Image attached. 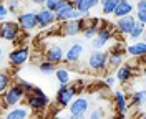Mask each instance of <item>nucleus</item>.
<instances>
[{"mask_svg": "<svg viewBox=\"0 0 146 119\" xmlns=\"http://www.w3.org/2000/svg\"><path fill=\"white\" fill-rule=\"evenodd\" d=\"M27 98V91L25 88L20 84V81L12 83L9 89L5 93H2V109L7 111L10 108H15L17 104H20L22 101Z\"/></svg>", "mask_w": 146, "mask_h": 119, "instance_id": "obj_1", "label": "nucleus"}, {"mask_svg": "<svg viewBox=\"0 0 146 119\" xmlns=\"http://www.w3.org/2000/svg\"><path fill=\"white\" fill-rule=\"evenodd\" d=\"M78 94V88L72 86V84H60L56 96H55V103L58 108H68L73 103V99Z\"/></svg>", "mask_w": 146, "mask_h": 119, "instance_id": "obj_2", "label": "nucleus"}, {"mask_svg": "<svg viewBox=\"0 0 146 119\" xmlns=\"http://www.w3.org/2000/svg\"><path fill=\"white\" fill-rule=\"evenodd\" d=\"M55 13H56V22H60V23L68 22V20L82 18V17H83L82 12L75 9V3H73V0H63V3L58 7V10H56Z\"/></svg>", "mask_w": 146, "mask_h": 119, "instance_id": "obj_3", "label": "nucleus"}, {"mask_svg": "<svg viewBox=\"0 0 146 119\" xmlns=\"http://www.w3.org/2000/svg\"><path fill=\"white\" fill-rule=\"evenodd\" d=\"M25 99H27V106L32 111H43V109H46L48 104H50L48 96H46L45 93H43V89H40V88H36L33 93H28Z\"/></svg>", "mask_w": 146, "mask_h": 119, "instance_id": "obj_4", "label": "nucleus"}, {"mask_svg": "<svg viewBox=\"0 0 146 119\" xmlns=\"http://www.w3.org/2000/svg\"><path fill=\"white\" fill-rule=\"evenodd\" d=\"M86 27H88L86 17H82V18H76V20H68V22H63L60 33L63 37H76V35L83 33L86 30Z\"/></svg>", "mask_w": 146, "mask_h": 119, "instance_id": "obj_5", "label": "nucleus"}, {"mask_svg": "<svg viewBox=\"0 0 146 119\" xmlns=\"http://www.w3.org/2000/svg\"><path fill=\"white\" fill-rule=\"evenodd\" d=\"M108 58H110V53L103 51V50H95L88 56V68L95 73H101L108 66Z\"/></svg>", "mask_w": 146, "mask_h": 119, "instance_id": "obj_6", "label": "nucleus"}, {"mask_svg": "<svg viewBox=\"0 0 146 119\" xmlns=\"http://www.w3.org/2000/svg\"><path fill=\"white\" fill-rule=\"evenodd\" d=\"M22 27L18 22H3L2 28H0V35L3 40L12 41V43H18V40L22 37Z\"/></svg>", "mask_w": 146, "mask_h": 119, "instance_id": "obj_7", "label": "nucleus"}, {"mask_svg": "<svg viewBox=\"0 0 146 119\" xmlns=\"http://www.w3.org/2000/svg\"><path fill=\"white\" fill-rule=\"evenodd\" d=\"M113 37H115L113 28H110L108 23H101L100 32H98V35H96V37L93 38L91 45H93V48H95V50H103V48L108 45L111 40H113Z\"/></svg>", "mask_w": 146, "mask_h": 119, "instance_id": "obj_8", "label": "nucleus"}, {"mask_svg": "<svg viewBox=\"0 0 146 119\" xmlns=\"http://www.w3.org/2000/svg\"><path fill=\"white\" fill-rule=\"evenodd\" d=\"M30 60V50L28 46H17L9 53V61L13 66H22Z\"/></svg>", "mask_w": 146, "mask_h": 119, "instance_id": "obj_9", "label": "nucleus"}, {"mask_svg": "<svg viewBox=\"0 0 146 119\" xmlns=\"http://www.w3.org/2000/svg\"><path fill=\"white\" fill-rule=\"evenodd\" d=\"M18 23L23 32H32L38 27V20H36V12H22L18 15Z\"/></svg>", "mask_w": 146, "mask_h": 119, "instance_id": "obj_10", "label": "nucleus"}, {"mask_svg": "<svg viewBox=\"0 0 146 119\" xmlns=\"http://www.w3.org/2000/svg\"><path fill=\"white\" fill-rule=\"evenodd\" d=\"M136 17L135 15H126V17H121V18H116V23H115V30L119 32L121 35H129V32L133 30V27L136 25Z\"/></svg>", "mask_w": 146, "mask_h": 119, "instance_id": "obj_11", "label": "nucleus"}, {"mask_svg": "<svg viewBox=\"0 0 146 119\" xmlns=\"http://www.w3.org/2000/svg\"><path fill=\"white\" fill-rule=\"evenodd\" d=\"M36 20H38V28H48L56 22V13L43 7L36 12Z\"/></svg>", "mask_w": 146, "mask_h": 119, "instance_id": "obj_12", "label": "nucleus"}, {"mask_svg": "<svg viewBox=\"0 0 146 119\" xmlns=\"http://www.w3.org/2000/svg\"><path fill=\"white\" fill-rule=\"evenodd\" d=\"M68 109H70V114H80V116H85L88 109H90V103L86 98H83V96H76L73 103L68 106Z\"/></svg>", "mask_w": 146, "mask_h": 119, "instance_id": "obj_13", "label": "nucleus"}, {"mask_svg": "<svg viewBox=\"0 0 146 119\" xmlns=\"http://www.w3.org/2000/svg\"><path fill=\"white\" fill-rule=\"evenodd\" d=\"M45 60H48V61H52V63H55V64L62 63V61L65 60L63 48H62L60 45L48 46V48H46V51H45Z\"/></svg>", "mask_w": 146, "mask_h": 119, "instance_id": "obj_14", "label": "nucleus"}, {"mask_svg": "<svg viewBox=\"0 0 146 119\" xmlns=\"http://www.w3.org/2000/svg\"><path fill=\"white\" fill-rule=\"evenodd\" d=\"M83 51H85V48H83L82 43H73L66 50V53H65V61L66 63H76V61H80L83 56Z\"/></svg>", "mask_w": 146, "mask_h": 119, "instance_id": "obj_15", "label": "nucleus"}, {"mask_svg": "<svg viewBox=\"0 0 146 119\" xmlns=\"http://www.w3.org/2000/svg\"><path fill=\"white\" fill-rule=\"evenodd\" d=\"M113 98H115V106H116V111H118L119 118H123L128 112V99L125 96V93L118 89V91L113 93Z\"/></svg>", "mask_w": 146, "mask_h": 119, "instance_id": "obj_16", "label": "nucleus"}, {"mask_svg": "<svg viewBox=\"0 0 146 119\" xmlns=\"http://www.w3.org/2000/svg\"><path fill=\"white\" fill-rule=\"evenodd\" d=\"M133 10H135V5L128 0H123L121 3H118V7L115 9L113 15L116 18H121V17H126V15H133Z\"/></svg>", "mask_w": 146, "mask_h": 119, "instance_id": "obj_17", "label": "nucleus"}, {"mask_svg": "<svg viewBox=\"0 0 146 119\" xmlns=\"http://www.w3.org/2000/svg\"><path fill=\"white\" fill-rule=\"evenodd\" d=\"M133 74H135V71H133V66L131 64H121L118 70H116V80L119 83H128L133 78Z\"/></svg>", "mask_w": 146, "mask_h": 119, "instance_id": "obj_18", "label": "nucleus"}, {"mask_svg": "<svg viewBox=\"0 0 146 119\" xmlns=\"http://www.w3.org/2000/svg\"><path fill=\"white\" fill-rule=\"evenodd\" d=\"M126 53L129 56H135V58L146 56V41H136V43L129 45L126 48Z\"/></svg>", "mask_w": 146, "mask_h": 119, "instance_id": "obj_19", "label": "nucleus"}, {"mask_svg": "<svg viewBox=\"0 0 146 119\" xmlns=\"http://www.w3.org/2000/svg\"><path fill=\"white\" fill-rule=\"evenodd\" d=\"M100 27H101V22L98 18H93L88 23V27H86V30L83 32V37L86 38V40H93V38L98 35V32H100Z\"/></svg>", "mask_w": 146, "mask_h": 119, "instance_id": "obj_20", "label": "nucleus"}, {"mask_svg": "<svg viewBox=\"0 0 146 119\" xmlns=\"http://www.w3.org/2000/svg\"><path fill=\"white\" fill-rule=\"evenodd\" d=\"M28 109L30 108H13V109H10L5 112V116L3 119H28Z\"/></svg>", "mask_w": 146, "mask_h": 119, "instance_id": "obj_21", "label": "nucleus"}, {"mask_svg": "<svg viewBox=\"0 0 146 119\" xmlns=\"http://www.w3.org/2000/svg\"><path fill=\"white\" fill-rule=\"evenodd\" d=\"M123 0H101L100 5L103 10V15H113L115 9L118 7V3H121Z\"/></svg>", "mask_w": 146, "mask_h": 119, "instance_id": "obj_22", "label": "nucleus"}, {"mask_svg": "<svg viewBox=\"0 0 146 119\" xmlns=\"http://www.w3.org/2000/svg\"><path fill=\"white\" fill-rule=\"evenodd\" d=\"M121 64H123V53L121 51H111L108 58V66L113 70H118Z\"/></svg>", "mask_w": 146, "mask_h": 119, "instance_id": "obj_23", "label": "nucleus"}, {"mask_svg": "<svg viewBox=\"0 0 146 119\" xmlns=\"http://www.w3.org/2000/svg\"><path fill=\"white\" fill-rule=\"evenodd\" d=\"M131 104L136 106V108L146 104V89H139V91L133 93V96H131Z\"/></svg>", "mask_w": 146, "mask_h": 119, "instance_id": "obj_24", "label": "nucleus"}, {"mask_svg": "<svg viewBox=\"0 0 146 119\" xmlns=\"http://www.w3.org/2000/svg\"><path fill=\"white\" fill-rule=\"evenodd\" d=\"M55 76H56V81L60 83V84H70V71L68 70H65V68H58L56 71H55Z\"/></svg>", "mask_w": 146, "mask_h": 119, "instance_id": "obj_25", "label": "nucleus"}, {"mask_svg": "<svg viewBox=\"0 0 146 119\" xmlns=\"http://www.w3.org/2000/svg\"><path fill=\"white\" fill-rule=\"evenodd\" d=\"M12 83H13L12 76H10L7 71H2V74H0V93L7 91L10 86H12Z\"/></svg>", "mask_w": 146, "mask_h": 119, "instance_id": "obj_26", "label": "nucleus"}, {"mask_svg": "<svg viewBox=\"0 0 146 119\" xmlns=\"http://www.w3.org/2000/svg\"><path fill=\"white\" fill-rule=\"evenodd\" d=\"M145 30H146V25L136 22V25L133 27V30L129 32V35H128V37L131 38V40H138V38H141L143 35H145Z\"/></svg>", "mask_w": 146, "mask_h": 119, "instance_id": "obj_27", "label": "nucleus"}, {"mask_svg": "<svg viewBox=\"0 0 146 119\" xmlns=\"http://www.w3.org/2000/svg\"><path fill=\"white\" fill-rule=\"evenodd\" d=\"M38 70H40V73H43V74H52V73H55L58 68H56V64L55 63L45 60V61H42V63L38 64Z\"/></svg>", "mask_w": 146, "mask_h": 119, "instance_id": "obj_28", "label": "nucleus"}, {"mask_svg": "<svg viewBox=\"0 0 146 119\" xmlns=\"http://www.w3.org/2000/svg\"><path fill=\"white\" fill-rule=\"evenodd\" d=\"M63 3V0H46L45 2V9H48V10H52V12H56L58 10V7Z\"/></svg>", "mask_w": 146, "mask_h": 119, "instance_id": "obj_29", "label": "nucleus"}, {"mask_svg": "<svg viewBox=\"0 0 146 119\" xmlns=\"http://www.w3.org/2000/svg\"><path fill=\"white\" fill-rule=\"evenodd\" d=\"M73 3H75V9L80 10L83 13V17H88V13H90V10L85 7V0H73Z\"/></svg>", "mask_w": 146, "mask_h": 119, "instance_id": "obj_30", "label": "nucleus"}, {"mask_svg": "<svg viewBox=\"0 0 146 119\" xmlns=\"http://www.w3.org/2000/svg\"><path fill=\"white\" fill-rule=\"evenodd\" d=\"M20 84H22V86L25 88L27 94H28V93H33V91L36 89V86H35V84H32L30 81H25V80H20Z\"/></svg>", "mask_w": 146, "mask_h": 119, "instance_id": "obj_31", "label": "nucleus"}, {"mask_svg": "<svg viewBox=\"0 0 146 119\" xmlns=\"http://www.w3.org/2000/svg\"><path fill=\"white\" fill-rule=\"evenodd\" d=\"M10 13V9H9V5H7V3H2V5H0V18L3 20V22H7V15H9Z\"/></svg>", "mask_w": 146, "mask_h": 119, "instance_id": "obj_32", "label": "nucleus"}, {"mask_svg": "<svg viewBox=\"0 0 146 119\" xmlns=\"http://www.w3.org/2000/svg\"><path fill=\"white\" fill-rule=\"evenodd\" d=\"M7 2H9L7 5H9L10 12H12V13H15V12L18 10V7H20V2H22V0H7Z\"/></svg>", "mask_w": 146, "mask_h": 119, "instance_id": "obj_33", "label": "nucleus"}, {"mask_svg": "<svg viewBox=\"0 0 146 119\" xmlns=\"http://www.w3.org/2000/svg\"><path fill=\"white\" fill-rule=\"evenodd\" d=\"M103 118V111L100 108H96V109H91V112L88 114V119H101Z\"/></svg>", "mask_w": 146, "mask_h": 119, "instance_id": "obj_34", "label": "nucleus"}, {"mask_svg": "<svg viewBox=\"0 0 146 119\" xmlns=\"http://www.w3.org/2000/svg\"><path fill=\"white\" fill-rule=\"evenodd\" d=\"M135 17H136V20L139 22V23H143V25H146V10H138Z\"/></svg>", "mask_w": 146, "mask_h": 119, "instance_id": "obj_35", "label": "nucleus"}, {"mask_svg": "<svg viewBox=\"0 0 146 119\" xmlns=\"http://www.w3.org/2000/svg\"><path fill=\"white\" fill-rule=\"evenodd\" d=\"M100 2L101 0H85V7L88 10H91V9H95L96 5H100Z\"/></svg>", "mask_w": 146, "mask_h": 119, "instance_id": "obj_36", "label": "nucleus"}, {"mask_svg": "<svg viewBox=\"0 0 146 119\" xmlns=\"http://www.w3.org/2000/svg\"><path fill=\"white\" fill-rule=\"evenodd\" d=\"M116 81H118V80H116V76H106V78H105V84H106L108 88H111Z\"/></svg>", "mask_w": 146, "mask_h": 119, "instance_id": "obj_37", "label": "nucleus"}, {"mask_svg": "<svg viewBox=\"0 0 146 119\" xmlns=\"http://www.w3.org/2000/svg\"><path fill=\"white\" fill-rule=\"evenodd\" d=\"M135 7H136V10H146V0H138Z\"/></svg>", "mask_w": 146, "mask_h": 119, "instance_id": "obj_38", "label": "nucleus"}, {"mask_svg": "<svg viewBox=\"0 0 146 119\" xmlns=\"http://www.w3.org/2000/svg\"><path fill=\"white\" fill-rule=\"evenodd\" d=\"M70 119H85V116H80V114H70Z\"/></svg>", "mask_w": 146, "mask_h": 119, "instance_id": "obj_39", "label": "nucleus"}, {"mask_svg": "<svg viewBox=\"0 0 146 119\" xmlns=\"http://www.w3.org/2000/svg\"><path fill=\"white\" fill-rule=\"evenodd\" d=\"M32 2H33L35 5H45V2H46V0H32Z\"/></svg>", "mask_w": 146, "mask_h": 119, "instance_id": "obj_40", "label": "nucleus"}, {"mask_svg": "<svg viewBox=\"0 0 146 119\" xmlns=\"http://www.w3.org/2000/svg\"><path fill=\"white\" fill-rule=\"evenodd\" d=\"M50 119H63V118H60V116H52Z\"/></svg>", "mask_w": 146, "mask_h": 119, "instance_id": "obj_41", "label": "nucleus"}, {"mask_svg": "<svg viewBox=\"0 0 146 119\" xmlns=\"http://www.w3.org/2000/svg\"><path fill=\"white\" fill-rule=\"evenodd\" d=\"M145 38H146V30H145Z\"/></svg>", "mask_w": 146, "mask_h": 119, "instance_id": "obj_42", "label": "nucleus"}, {"mask_svg": "<svg viewBox=\"0 0 146 119\" xmlns=\"http://www.w3.org/2000/svg\"><path fill=\"white\" fill-rule=\"evenodd\" d=\"M143 119H146V114H145V118H143Z\"/></svg>", "mask_w": 146, "mask_h": 119, "instance_id": "obj_43", "label": "nucleus"}, {"mask_svg": "<svg viewBox=\"0 0 146 119\" xmlns=\"http://www.w3.org/2000/svg\"><path fill=\"white\" fill-rule=\"evenodd\" d=\"M118 119H123V118H118Z\"/></svg>", "mask_w": 146, "mask_h": 119, "instance_id": "obj_44", "label": "nucleus"}]
</instances>
